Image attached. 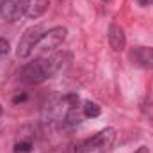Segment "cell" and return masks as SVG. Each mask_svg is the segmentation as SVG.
Returning a JSON list of instances; mask_svg holds the SVG:
<instances>
[{"instance_id":"obj_1","label":"cell","mask_w":153,"mask_h":153,"mask_svg":"<svg viewBox=\"0 0 153 153\" xmlns=\"http://www.w3.org/2000/svg\"><path fill=\"white\" fill-rule=\"evenodd\" d=\"M59 68H61V57L59 55H52L48 59L39 57V59L27 62L20 70V78L27 84H39V82L50 78Z\"/></svg>"},{"instance_id":"obj_2","label":"cell","mask_w":153,"mask_h":153,"mask_svg":"<svg viewBox=\"0 0 153 153\" xmlns=\"http://www.w3.org/2000/svg\"><path fill=\"white\" fill-rule=\"evenodd\" d=\"M114 141H116V130L112 126H109V128L100 130L93 137L82 141L80 144H76L73 153H105L111 150Z\"/></svg>"},{"instance_id":"obj_3","label":"cell","mask_w":153,"mask_h":153,"mask_svg":"<svg viewBox=\"0 0 153 153\" xmlns=\"http://www.w3.org/2000/svg\"><path fill=\"white\" fill-rule=\"evenodd\" d=\"M43 34H45V30H43V27H29L23 34H22V38L18 41V46H16V55L20 57V59H27L32 52H34V48L39 46V41L43 39Z\"/></svg>"},{"instance_id":"obj_4","label":"cell","mask_w":153,"mask_h":153,"mask_svg":"<svg viewBox=\"0 0 153 153\" xmlns=\"http://www.w3.org/2000/svg\"><path fill=\"white\" fill-rule=\"evenodd\" d=\"M29 0H4L0 4V14L5 22L14 23L27 13Z\"/></svg>"},{"instance_id":"obj_5","label":"cell","mask_w":153,"mask_h":153,"mask_svg":"<svg viewBox=\"0 0 153 153\" xmlns=\"http://www.w3.org/2000/svg\"><path fill=\"white\" fill-rule=\"evenodd\" d=\"M66 34H68V30L64 27H53V29H50V30H46L43 34V39L39 41V46L43 50H48V52L55 50V48H59L64 43Z\"/></svg>"},{"instance_id":"obj_6","label":"cell","mask_w":153,"mask_h":153,"mask_svg":"<svg viewBox=\"0 0 153 153\" xmlns=\"http://www.w3.org/2000/svg\"><path fill=\"white\" fill-rule=\"evenodd\" d=\"M130 59L135 66L153 70V46H137L130 52Z\"/></svg>"},{"instance_id":"obj_7","label":"cell","mask_w":153,"mask_h":153,"mask_svg":"<svg viewBox=\"0 0 153 153\" xmlns=\"http://www.w3.org/2000/svg\"><path fill=\"white\" fill-rule=\"evenodd\" d=\"M109 43H111L112 50H116V52H121V50H125V46H126L125 32H123V29H121L117 23H112V25L109 27Z\"/></svg>"},{"instance_id":"obj_8","label":"cell","mask_w":153,"mask_h":153,"mask_svg":"<svg viewBox=\"0 0 153 153\" xmlns=\"http://www.w3.org/2000/svg\"><path fill=\"white\" fill-rule=\"evenodd\" d=\"M48 5H50L48 0H29V4H27V13H25V14H27L30 20H36V18L43 16V14L46 13Z\"/></svg>"},{"instance_id":"obj_9","label":"cell","mask_w":153,"mask_h":153,"mask_svg":"<svg viewBox=\"0 0 153 153\" xmlns=\"http://www.w3.org/2000/svg\"><path fill=\"white\" fill-rule=\"evenodd\" d=\"M84 116V111H82V105L78 103H73V105H68V111L64 114V123L66 125H78L82 121Z\"/></svg>"},{"instance_id":"obj_10","label":"cell","mask_w":153,"mask_h":153,"mask_svg":"<svg viewBox=\"0 0 153 153\" xmlns=\"http://www.w3.org/2000/svg\"><path fill=\"white\" fill-rule=\"evenodd\" d=\"M82 111H84V116H85V117H98L100 112H102L100 105H96L94 102H85V103L82 105Z\"/></svg>"},{"instance_id":"obj_11","label":"cell","mask_w":153,"mask_h":153,"mask_svg":"<svg viewBox=\"0 0 153 153\" xmlns=\"http://www.w3.org/2000/svg\"><path fill=\"white\" fill-rule=\"evenodd\" d=\"M32 150V144L29 143V141H25V143H18L16 146H14V153H29Z\"/></svg>"},{"instance_id":"obj_12","label":"cell","mask_w":153,"mask_h":153,"mask_svg":"<svg viewBox=\"0 0 153 153\" xmlns=\"http://www.w3.org/2000/svg\"><path fill=\"white\" fill-rule=\"evenodd\" d=\"M9 53V41L4 38H0V61Z\"/></svg>"},{"instance_id":"obj_13","label":"cell","mask_w":153,"mask_h":153,"mask_svg":"<svg viewBox=\"0 0 153 153\" xmlns=\"http://www.w3.org/2000/svg\"><path fill=\"white\" fill-rule=\"evenodd\" d=\"M134 153H150V148L148 146H141V148H137Z\"/></svg>"},{"instance_id":"obj_14","label":"cell","mask_w":153,"mask_h":153,"mask_svg":"<svg viewBox=\"0 0 153 153\" xmlns=\"http://www.w3.org/2000/svg\"><path fill=\"white\" fill-rule=\"evenodd\" d=\"M139 2V5H143V7H146V5H152L153 0H137Z\"/></svg>"},{"instance_id":"obj_15","label":"cell","mask_w":153,"mask_h":153,"mask_svg":"<svg viewBox=\"0 0 153 153\" xmlns=\"http://www.w3.org/2000/svg\"><path fill=\"white\" fill-rule=\"evenodd\" d=\"M2 114H4V109H2V105H0V117H2Z\"/></svg>"},{"instance_id":"obj_16","label":"cell","mask_w":153,"mask_h":153,"mask_svg":"<svg viewBox=\"0 0 153 153\" xmlns=\"http://www.w3.org/2000/svg\"><path fill=\"white\" fill-rule=\"evenodd\" d=\"M103 2H105V4H111V2H112V0H103Z\"/></svg>"}]
</instances>
